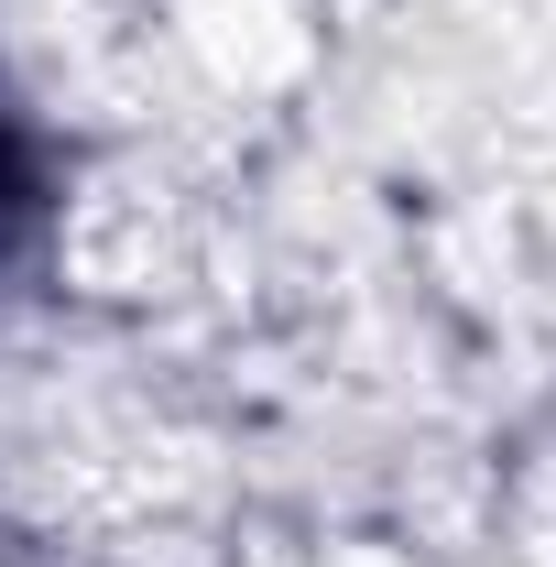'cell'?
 I'll return each instance as SVG.
<instances>
[{
  "mask_svg": "<svg viewBox=\"0 0 556 567\" xmlns=\"http://www.w3.org/2000/svg\"><path fill=\"white\" fill-rule=\"evenodd\" d=\"M0 208H22V164H11V142H0Z\"/></svg>",
  "mask_w": 556,
  "mask_h": 567,
  "instance_id": "6da1fadb",
  "label": "cell"
}]
</instances>
